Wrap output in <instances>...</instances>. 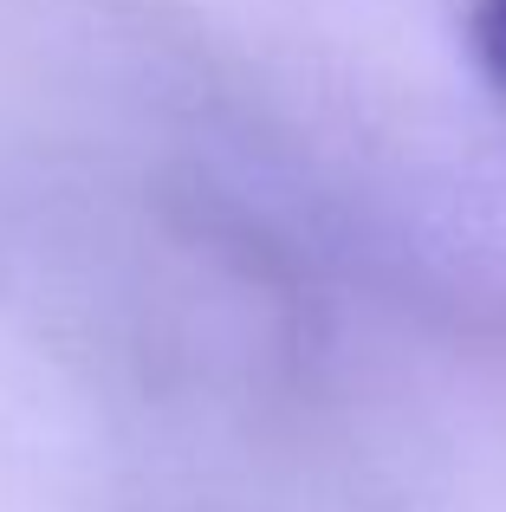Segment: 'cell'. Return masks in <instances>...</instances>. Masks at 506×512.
I'll return each mask as SVG.
<instances>
[{"mask_svg":"<svg viewBox=\"0 0 506 512\" xmlns=\"http://www.w3.org/2000/svg\"><path fill=\"white\" fill-rule=\"evenodd\" d=\"M468 33H474V59H481V72L506 91V0H481Z\"/></svg>","mask_w":506,"mask_h":512,"instance_id":"cell-1","label":"cell"}]
</instances>
